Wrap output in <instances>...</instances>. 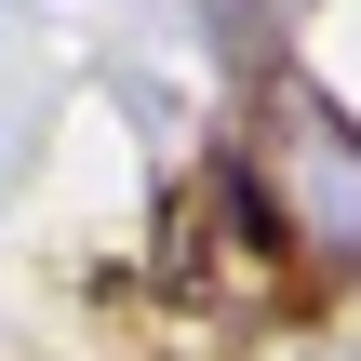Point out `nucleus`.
I'll return each mask as SVG.
<instances>
[{"mask_svg": "<svg viewBox=\"0 0 361 361\" xmlns=\"http://www.w3.org/2000/svg\"><path fill=\"white\" fill-rule=\"evenodd\" d=\"M228 228H241V255H255V268L281 255V201H268L255 174H228Z\"/></svg>", "mask_w": 361, "mask_h": 361, "instance_id": "nucleus-1", "label": "nucleus"}]
</instances>
